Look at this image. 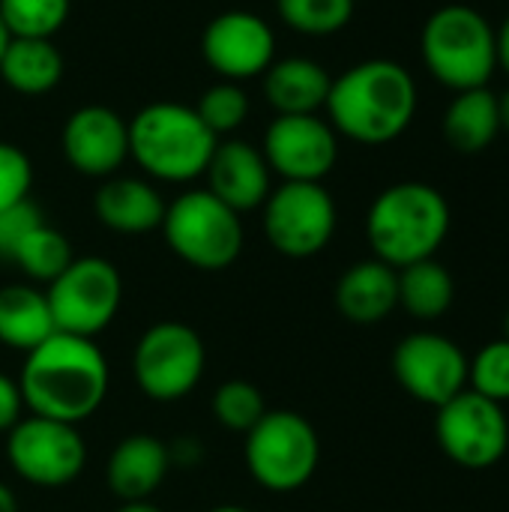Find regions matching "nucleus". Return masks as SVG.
<instances>
[{
  "mask_svg": "<svg viewBox=\"0 0 509 512\" xmlns=\"http://www.w3.org/2000/svg\"><path fill=\"white\" fill-rule=\"evenodd\" d=\"M336 201L321 183H285L264 201V234L285 258H312L336 234Z\"/></svg>",
  "mask_w": 509,
  "mask_h": 512,
  "instance_id": "nucleus-10",
  "label": "nucleus"
},
{
  "mask_svg": "<svg viewBox=\"0 0 509 512\" xmlns=\"http://www.w3.org/2000/svg\"><path fill=\"white\" fill-rule=\"evenodd\" d=\"M210 512H252V510H246V507H237V504H222V507H213Z\"/></svg>",
  "mask_w": 509,
  "mask_h": 512,
  "instance_id": "nucleus-41",
  "label": "nucleus"
},
{
  "mask_svg": "<svg viewBox=\"0 0 509 512\" xmlns=\"http://www.w3.org/2000/svg\"><path fill=\"white\" fill-rule=\"evenodd\" d=\"M54 330L93 339L117 318L123 303V279L105 258H75L45 291Z\"/></svg>",
  "mask_w": 509,
  "mask_h": 512,
  "instance_id": "nucleus-8",
  "label": "nucleus"
},
{
  "mask_svg": "<svg viewBox=\"0 0 509 512\" xmlns=\"http://www.w3.org/2000/svg\"><path fill=\"white\" fill-rule=\"evenodd\" d=\"M30 186H33V162H30V156L15 144L0 141V210L27 201Z\"/></svg>",
  "mask_w": 509,
  "mask_h": 512,
  "instance_id": "nucleus-32",
  "label": "nucleus"
},
{
  "mask_svg": "<svg viewBox=\"0 0 509 512\" xmlns=\"http://www.w3.org/2000/svg\"><path fill=\"white\" fill-rule=\"evenodd\" d=\"M495 39H498V69H504L509 75V15L495 30Z\"/></svg>",
  "mask_w": 509,
  "mask_h": 512,
  "instance_id": "nucleus-36",
  "label": "nucleus"
},
{
  "mask_svg": "<svg viewBox=\"0 0 509 512\" xmlns=\"http://www.w3.org/2000/svg\"><path fill=\"white\" fill-rule=\"evenodd\" d=\"M72 261H75V255H72V246H69L66 234L42 222V225H36L21 240V246L15 249V255H12L9 264H15L18 270H24L30 279L51 285Z\"/></svg>",
  "mask_w": 509,
  "mask_h": 512,
  "instance_id": "nucleus-26",
  "label": "nucleus"
},
{
  "mask_svg": "<svg viewBox=\"0 0 509 512\" xmlns=\"http://www.w3.org/2000/svg\"><path fill=\"white\" fill-rule=\"evenodd\" d=\"M393 375L411 399L441 408L468 390V357L441 333H411L393 351Z\"/></svg>",
  "mask_w": 509,
  "mask_h": 512,
  "instance_id": "nucleus-14",
  "label": "nucleus"
},
{
  "mask_svg": "<svg viewBox=\"0 0 509 512\" xmlns=\"http://www.w3.org/2000/svg\"><path fill=\"white\" fill-rule=\"evenodd\" d=\"M219 138L183 102H150L129 120V159L165 183H189L207 171Z\"/></svg>",
  "mask_w": 509,
  "mask_h": 512,
  "instance_id": "nucleus-4",
  "label": "nucleus"
},
{
  "mask_svg": "<svg viewBox=\"0 0 509 512\" xmlns=\"http://www.w3.org/2000/svg\"><path fill=\"white\" fill-rule=\"evenodd\" d=\"M42 210L27 198L15 207H6L0 210V261H12L15 249L21 246V240L36 228L42 225Z\"/></svg>",
  "mask_w": 509,
  "mask_h": 512,
  "instance_id": "nucleus-33",
  "label": "nucleus"
},
{
  "mask_svg": "<svg viewBox=\"0 0 509 512\" xmlns=\"http://www.w3.org/2000/svg\"><path fill=\"white\" fill-rule=\"evenodd\" d=\"M168 456H171V465H195L201 459V447H198V438H180L174 447H168Z\"/></svg>",
  "mask_w": 509,
  "mask_h": 512,
  "instance_id": "nucleus-35",
  "label": "nucleus"
},
{
  "mask_svg": "<svg viewBox=\"0 0 509 512\" xmlns=\"http://www.w3.org/2000/svg\"><path fill=\"white\" fill-rule=\"evenodd\" d=\"M165 207L156 186L141 177H105L93 195L96 219L114 234H147L162 228Z\"/></svg>",
  "mask_w": 509,
  "mask_h": 512,
  "instance_id": "nucleus-18",
  "label": "nucleus"
},
{
  "mask_svg": "<svg viewBox=\"0 0 509 512\" xmlns=\"http://www.w3.org/2000/svg\"><path fill=\"white\" fill-rule=\"evenodd\" d=\"M507 339H509V312H507Z\"/></svg>",
  "mask_w": 509,
  "mask_h": 512,
  "instance_id": "nucleus-42",
  "label": "nucleus"
},
{
  "mask_svg": "<svg viewBox=\"0 0 509 512\" xmlns=\"http://www.w3.org/2000/svg\"><path fill=\"white\" fill-rule=\"evenodd\" d=\"M498 111H501V129L509 132V87L498 96Z\"/></svg>",
  "mask_w": 509,
  "mask_h": 512,
  "instance_id": "nucleus-39",
  "label": "nucleus"
},
{
  "mask_svg": "<svg viewBox=\"0 0 509 512\" xmlns=\"http://www.w3.org/2000/svg\"><path fill=\"white\" fill-rule=\"evenodd\" d=\"M417 99V81L402 63L372 57L333 78L324 111L336 135L381 147L405 135L417 114Z\"/></svg>",
  "mask_w": 509,
  "mask_h": 512,
  "instance_id": "nucleus-2",
  "label": "nucleus"
},
{
  "mask_svg": "<svg viewBox=\"0 0 509 512\" xmlns=\"http://www.w3.org/2000/svg\"><path fill=\"white\" fill-rule=\"evenodd\" d=\"M357 0H276L285 27L303 36H333L354 18Z\"/></svg>",
  "mask_w": 509,
  "mask_h": 512,
  "instance_id": "nucleus-27",
  "label": "nucleus"
},
{
  "mask_svg": "<svg viewBox=\"0 0 509 512\" xmlns=\"http://www.w3.org/2000/svg\"><path fill=\"white\" fill-rule=\"evenodd\" d=\"M198 117L204 120V126L219 138V135H231L234 129H240L249 117V96L237 81H216L210 84L198 105H195Z\"/></svg>",
  "mask_w": 509,
  "mask_h": 512,
  "instance_id": "nucleus-29",
  "label": "nucleus"
},
{
  "mask_svg": "<svg viewBox=\"0 0 509 512\" xmlns=\"http://www.w3.org/2000/svg\"><path fill=\"white\" fill-rule=\"evenodd\" d=\"M108 360L93 339L51 333L27 351L18 387L33 417L78 426L93 417L108 396Z\"/></svg>",
  "mask_w": 509,
  "mask_h": 512,
  "instance_id": "nucleus-1",
  "label": "nucleus"
},
{
  "mask_svg": "<svg viewBox=\"0 0 509 512\" xmlns=\"http://www.w3.org/2000/svg\"><path fill=\"white\" fill-rule=\"evenodd\" d=\"M60 147L78 174L114 177L129 159V120L108 105H84L66 117Z\"/></svg>",
  "mask_w": 509,
  "mask_h": 512,
  "instance_id": "nucleus-16",
  "label": "nucleus"
},
{
  "mask_svg": "<svg viewBox=\"0 0 509 512\" xmlns=\"http://www.w3.org/2000/svg\"><path fill=\"white\" fill-rule=\"evenodd\" d=\"M171 468L168 447L153 435H129L123 438L105 468L108 489L117 501H150L156 489L165 483Z\"/></svg>",
  "mask_w": 509,
  "mask_h": 512,
  "instance_id": "nucleus-19",
  "label": "nucleus"
},
{
  "mask_svg": "<svg viewBox=\"0 0 509 512\" xmlns=\"http://www.w3.org/2000/svg\"><path fill=\"white\" fill-rule=\"evenodd\" d=\"M450 234L447 198L420 180L387 186L369 207L366 237L378 261L402 270L408 264L435 258Z\"/></svg>",
  "mask_w": 509,
  "mask_h": 512,
  "instance_id": "nucleus-3",
  "label": "nucleus"
},
{
  "mask_svg": "<svg viewBox=\"0 0 509 512\" xmlns=\"http://www.w3.org/2000/svg\"><path fill=\"white\" fill-rule=\"evenodd\" d=\"M162 234L171 252L195 270H225L243 252V222L207 189H189L165 207Z\"/></svg>",
  "mask_w": 509,
  "mask_h": 512,
  "instance_id": "nucleus-6",
  "label": "nucleus"
},
{
  "mask_svg": "<svg viewBox=\"0 0 509 512\" xmlns=\"http://www.w3.org/2000/svg\"><path fill=\"white\" fill-rule=\"evenodd\" d=\"M261 153L285 183H321L339 162V135L318 114H276Z\"/></svg>",
  "mask_w": 509,
  "mask_h": 512,
  "instance_id": "nucleus-13",
  "label": "nucleus"
},
{
  "mask_svg": "<svg viewBox=\"0 0 509 512\" xmlns=\"http://www.w3.org/2000/svg\"><path fill=\"white\" fill-rule=\"evenodd\" d=\"M501 135L498 96L489 87L462 90L444 111V138L459 153H483Z\"/></svg>",
  "mask_w": 509,
  "mask_h": 512,
  "instance_id": "nucleus-23",
  "label": "nucleus"
},
{
  "mask_svg": "<svg viewBox=\"0 0 509 512\" xmlns=\"http://www.w3.org/2000/svg\"><path fill=\"white\" fill-rule=\"evenodd\" d=\"M6 456L12 471L39 489H60L81 477L87 465V447L75 426L45 420V417H21L6 438Z\"/></svg>",
  "mask_w": 509,
  "mask_h": 512,
  "instance_id": "nucleus-11",
  "label": "nucleus"
},
{
  "mask_svg": "<svg viewBox=\"0 0 509 512\" xmlns=\"http://www.w3.org/2000/svg\"><path fill=\"white\" fill-rule=\"evenodd\" d=\"M210 408L216 423H222L228 432H243V435L267 414L261 390L249 381H225L213 393Z\"/></svg>",
  "mask_w": 509,
  "mask_h": 512,
  "instance_id": "nucleus-30",
  "label": "nucleus"
},
{
  "mask_svg": "<svg viewBox=\"0 0 509 512\" xmlns=\"http://www.w3.org/2000/svg\"><path fill=\"white\" fill-rule=\"evenodd\" d=\"M399 306V270L372 258L348 267L336 282V309L360 327L384 321Z\"/></svg>",
  "mask_w": 509,
  "mask_h": 512,
  "instance_id": "nucleus-20",
  "label": "nucleus"
},
{
  "mask_svg": "<svg viewBox=\"0 0 509 512\" xmlns=\"http://www.w3.org/2000/svg\"><path fill=\"white\" fill-rule=\"evenodd\" d=\"M435 438L441 450L468 471H486L504 459L509 447V423L504 405L462 390L438 408Z\"/></svg>",
  "mask_w": 509,
  "mask_h": 512,
  "instance_id": "nucleus-12",
  "label": "nucleus"
},
{
  "mask_svg": "<svg viewBox=\"0 0 509 512\" xmlns=\"http://www.w3.org/2000/svg\"><path fill=\"white\" fill-rule=\"evenodd\" d=\"M63 54L51 39L12 36L0 57V78L21 96H45L63 78Z\"/></svg>",
  "mask_w": 509,
  "mask_h": 512,
  "instance_id": "nucleus-22",
  "label": "nucleus"
},
{
  "mask_svg": "<svg viewBox=\"0 0 509 512\" xmlns=\"http://www.w3.org/2000/svg\"><path fill=\"white\" fill-rule=\"evenodd\" d=\"M456 297L453 276L435 258L408 264L399 270V306H405L414 318L432 321L450 312Z\"/></svg>",
  "mask_w": 509,
  "mask_h": 512,
  "instance_id": "nucleus-25",
  "label": "nucleus"
},
{
  "mask_svg": "<svg viewBox=\"0 0 509 512\" xmlns=\"http://www.w3.org/2000/svg\"><path fill=\"white\" fill-rule=\"evenodd\" d=\"M321 462L315 426L297 411H267L246 432V465L258 486L276 495L303 489Z\"/></svg>",
  "mask_w": 509,
  "mask_h": 512,
  "instance_id": "nucleus-7",
  "label": "nucleus"
},
{
  "mask_svg": "<svg viewBox=\"0 0 509 512\" xmlns=\"http://www.w3.org/2000/svg\"><path fill=\"white\" fill-rule=\"evenodd\" d=\"M9 30H6V24H3V18H0V57H3V51H6V45H9Z\"/></svg>",
  "mask_w": 509,
  "mask_h": 512,
  "instance_id": "nucleus-40",
  "label": "nucleus"
},
{
  "mask_svg": "<svg viewBox=\"0 0 509 512\" xmlns=\"http://www.w3.org/2000/svg\"><path fill=\"white\" fill-rule=\"evenodd\" d=\"M468 381L474 393L498 405L509 402V339L489 342L477 351V357L468 363Z\"/></svg>",
  "mask_w": 509,
  "mask_h": 512,
  "instance_id": "nucleus-31",
  "label": "nucleus"
},
{
  "mask_svg": "<svg viewBox=\"0 0 509 512\" xmlns=\"http://www.w3.org/2000/svg\"><path fill=\"white\" fill-rule=\"evenodd\" d=\"M333 75L312 57H282L267 66L261 87L276 114H318L327 105Z\"/></svg>",
  "mask_w": 509,
  "mask_h": 512,
  "instance_id": "nucleus-21",
  "label": "nucleus"
},
{
  "mask_svg": "<svg viewBox=\"0 0 509 512\" xmlns=\"http://www.w3.org/2000/svg\"><path fill=\"white\" fill-rule=\"evenodd\" d=\"M69 9L72 0H0V18L9 36L21 39H54Z\"/></svg>",
  "mask_w": 509,
  "mask_h": 512,
  "instance_id": "nucleus-28",
  "label": "nucleus"
},
{
  "mask_svg": "<svg viewBox=\"0 0 509 512\" xmlns=\"http://www.w3.org/2000/svg\"><path fill=\"white\" fill-rule=\"evenodd\" d=\"M207 351L201 336L183 321H159L141 333L132 354L138 390L153 402L186 399L204 378Z\"/></svg>",
  "mask_w": 509,
  "mask_h": 512,
  "instance_id": "nucleus-9",
  "label": "nucleus"
},
{
  "mask_svg": "<svg viewBox=\"0 0 509 512\" xmlns=\"http://www.w3.org/2000/svg\"><path fill=\"white\" fill-rule=\"evenodd\" d=\"M54 330V318L42 291L30 285L0 288V342L12 351H33Z\"/></svg>",
  "mask_w": 509,
  "mask_h": 512,
  "instance_id": "nucleus-24",
  "label": "nucleus"
},
{
  "mask_svg": "<svg viewBox=\"0 0 509 512\" xmlns=\"http://www.w3.org/2000/svg\"><path fill=\"white\" fill-rule=\"evenodd\" d=\"M117 512H162L156 504H150V501H132V504H120V510Z\"/></svg>",
  "mask_w": 509,
  "mask_h": 512,
  "instance_id": "nucleus-38",
  "label": "nucleus"
},
{
  "mask_svg": "<svg viewBox=\"0 0 509 512\" xmlns=\"http://www.w3.org/2000/svg\"><path fill=\"white\" fill-rule=\"evenodd\" d=\"M0 512H18V501L6 483H0Z\"/></svg>",
  "mask_w": 509,
  "mask_h": 512,
  "instance_id": "nucleus-37",
  "label": "nucleus"
},
{
  "mask_svg": "<svg viewBox=\"0 0 509 512\" xmlns=\"http://www.w3.org/2000/svg\"><path fill=\"white\" fill-rule=\"evenodd\" d=\"M420 54L429 75L456 93L489 87L498 69L495 27L480 9L447 3L426 18L420 33Z\"/></svg>",
  "mask_w": 509,
  "mask_h": 512,
  "instance_id": "nucleus-5",
  "label": "nucleus"
},
{
  "mask_svg": "<svg viewBox=\"0 0 509 512\" xmlns=\"http://www.w3.org/2000/svg\"><path fill=\"white\" fill-rule=\"evenodd\" d=\"M270 165L258 147L249 141H219L210 162H207V192L228 204L234 213H249L264 207L267 195L273 192Z\"/></svg>",
  "mask_w": 509,
  "mask_h": 512,
  "instance_id": "nucleus-17",
  "label": "nucleus"
},
{
  "mask_svg": "<svg viewBox=\"0 0 509 512\" xmlns=\"http://www.w3.org/2000/svg\"><path fill=\"white\" fill-rule=\"evenodd\" d=\"M24 414V399L18 381L0 375V432H9Z\"/></svg>",
  "mask_w": 509,
  "mask_h": 512,
  "instance_id": "nucleus-34",
  "label": "nucleus"
},
{
  "mask_svg": "<svg viewBox=\"0 0 509 512\" xmlns=\"http://www.w3.org/2000/svg\"><path fill=\"white\" fill-rule=\"evenodd\" d=\"M201 54L222 81L240 84L249 78H261L276 60V33L261 15L228 9L207 21Z\"/></svg>",
  "mask_w": 509,
  "mask_h": 512,
  "instance_id": "nucleus-15",
  "label": "nucleus"
}]
</instances>
